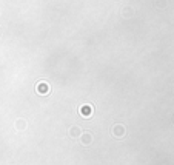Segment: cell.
Instances as JSON below:
<instances>
[{
    "instance_id": "5b68a950",
    "label": "cell",
    "mask_w": 174,
    "mask_h": 165,
    "mask_svg": "<svg viewBox=\"0 0 174 165\" xmlns=\"http://www.w3.org/2000/svg\"><path fill=\"white\" fill-rule=\"evenodd\" d=\"M40 91H42V94H46V83H40Z\"/></svg>"
},
{
    "instance_id": "6da1fadb",
    "label": "cell",
    "mask_w": 174,
    "mask_h": 165,
    "mask_svg": "<svg viewBox=\"0 0 174 165\" xmlns=\"http://www.w3.org/2000/svg\"><path fill=\"white\" fill-rule=\"evenodd\" d=\"M111 133H113L114 136H117V137H122L126 131H125V127H122V125H116V127L113 128V131H111Z\"/></svg>"
},
{
    "instance_id": "3957f363",
    "label": "cell",
    "mask_w": 174,
    "mask_h": 165,
    "mask_svg": "<svg viewBox=\"0 0 174 165\" xmlns=\"http://www.w3.org/2000/svg\"><path fill=\"white\" fill-rule=\"evenodd\" d=\"M82 114H83L85 117H89V116L92 114V107H91V105H83V107H82Z\"/></svg>"
},
{
    "instance_id": "277c9868",
    "label": "cell",
    "mask_w": 174,
    "mask_h": 165,
    "mask_svg": "<svg viewBox=\"0 0 174 165\" xmlns=\"http://www.w3.org/2000/svg\"><path fill=\"white\" fill-rule=\"evenodd\" d=\"M71 137H79V136H82V131H80V128L79 127H72L70 131Z\"/></svg>"
},
{
    "instance_id": "7a4b0ae2",
    "label": "cell",
    "mask_w": 174,
    "mask_h": 165,
    "mask_svg": "<svg viewBox=\"0 0 174 165\" xmlns=\"http://www.w3.org/2000/svg\"><path fill=\"white\" fill-rule=\"evenodd\" d=\"M80 141H82L83 145H89V144L92 142V136H91L89 133H82V139H80Z\"/></svg>"
}]
</instances>
